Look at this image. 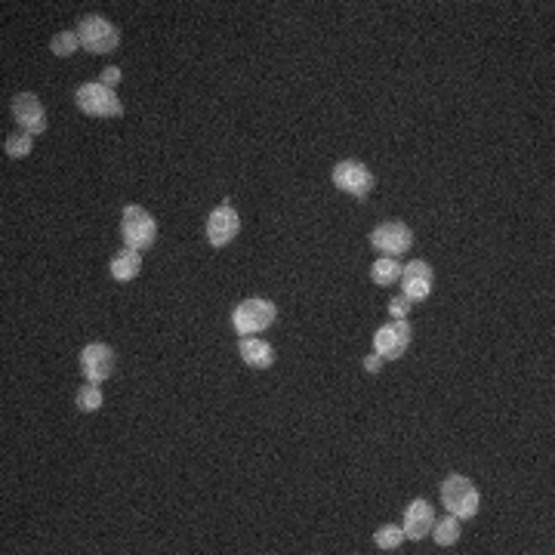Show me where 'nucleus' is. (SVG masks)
<instances>
[{"instance_id": "f257e3e1", "label": "nucleus", "mask_w": 555, "mask_h": 555, "mask_svg": "<svg viewBox=\"0 0 555 555\" xmlns=\"http://www.w3.org/2000/svg\"><path fill=\"white\" fill-rule=\"evenodd\" d=\"M120 234H124V244L142 254L155 244L158 238V223L151 219L148 210H142L139 204H127L124 216H120Z\"/></svg>"}, {"instance_id": "6ab92c4d", "label": "nucleus", "mask_w": 555, "mask_h": 555, "mask_svg": "<svg viewBox=\"0 0 555 555\" xmlns=\"http://www.w3.org/2000/svg\"><path fill=\"white\" fill-rule=\"evenodd\" d=\"M377 546L383 552H392V550H398L401 546V540H405V531L398 528V524H386V528H379L377 531Z\"/></svg>"}, {"instance_id": "9d476101", "label": "nucleus", "mask_w": 555, "mask_h": 555, "mask_svg": "<svg viewBox=\"0 0 555 555\" xmlns=\"http://www.w3.org/2000/svg\"><path fill=\"white\" fill-rule=\"evenodd\" d=\"M81 368L90 383H96V386L105 383V379L111 377V370H115V352L105 343H90L81 352Z\"/></svg>"}, {"instance_id": "1a4fd4ad", "label": "nucleus", "mask_w": 555, "mask_h": 555, "mask_svg": "<svg viewBox=\"0 0 555 555\" xmlns=\"http://www.w3.org/2000/svg\"><path fill=\"white\" fill-rule=\"evenodd\" d=\"M241 232V216L229 201H223V207H216L207 219V241L213 247H225L229 241L238 238Z\"/></svg>"}, {"instance_id": "a211bd4d", "label": "nucleus", "mask_w": 555, "mask_h": 555, "mask_svg": "<svg viewBox=\"0 0 555 555\" xmlns=\"http://www.w3.org/2000/svg\"><path fill=\"white\" fill-rule=\"evenodd\" d=\"M32 148H34L32 133H13V136H6V142H4V151L10 158H25V155H32Z\"/></svg>"}, {"instance_id": "aec40b11", "label": "nucleus", "mask_w": 555, "mask_h": 555, "mask_svg": "<svg viewBox=\"0 0 555 555\" xmlns=\"http://www.w3.org/2000/svg\"><path fill=\"white\" fill-rule=\"evenodd\" d=\"M78 407L83 410V414H93V410L102 407V392H99L96 383L83 386V389L78 392Z\"/></svg>"}, {"instance_id": "20e7f679", "label": "nucleus", "mask_w": 555, "mask_h": 555, "mask_svg": "<svg viewBox=\"0 0 555 555\" xmlns=\"http://www.w3.org/2000/svg\"><path fill=\"white\" fill-rule=\"evenodd\" d=\"M78 37H81V47L96 53V56H105V53L118 50V43H120L118 28L105 16H83L78 25Z\"/></svg>"}, {"instance_id": "6e6552de", "label": "nucleus", "mask_w": 555, "mask_h": 555, "mask_svg": "<svg viewBox=\"0 0 555 555\" xmlns=\"http://www.w3.org/2000/svg\"><path fill=\"white\" fill-rule=\"evenodd\" d=\"M410 346V324L405 318H395L392 324L379 327L374 337V349L379 359H401Z\"/></svg>"}, {"instance_id": "b1692460", "label": "nucleus", "mask_w": 555, "mask_h": 555, "mask_svg": "<svg viewBox=\"0 0 555 555\" xmlns=\"http://www.w3.org/2000/svg\"><path fill=\"white\" fill-rule=\"evenodd\" d=\"M364 370H368V374H379V370H383V359H379V355H368V359H364Z\"/></svg>"}, {"instance_id": "dca6fc26", "label": "nucleus", "mask_w": 555, "mask_h": 555, "mask_svg": "<svg viewBox=\"0 0 555 555\" xmlns=\"http://www.w3.org/2000/svg\"><path fill=\"white\" fill-rule=\"evenodd\" d=\"M370 278H374L379 287H389L395 281H401V263L395 260V256H383V260H377L370 265Z\"/></svg>"}, {"instance_id": "39448f33", "label": "nucleus", "mask_w": 555, "mask_h": 555, "mask_svg": "<svg viewBox=\"0 0 555 555\" xmlns=\"http://www.w3.org/2000/svg\"><path fill=\"white\" fill-rule=\"evenodd\" d=\"M78 105L83 115L90 118H118L124 115V105L115 90H109L105 83H83L78 90Z\"/></svg>"}, {"instance_id": "f3484780", "label": "nucleus", "mask_w": 555, "mask_h": 555, "mask_svg": "<svg viewBox=\"0 0 555 555\" xmlns=\"http://www.w3.org/2000/svg\"><path fill=\"white\" fill-rule=\"evenodd\" d=\"M432 531H435V543L438 546H454L460 540V519H457V515H447V519L432 524Z\"/></svg>"}, {"instance_id": "2eb2a0df", "label": "nucleus", "mask_w": 555, "mask_h": 555, "mask_svg": "<svg viewBox=\"0 0 555 555\" xmlns=\"http://www.w3.org/2000/svg\"><path fill=\"white\" fill-rule=\"evenodd\" d=\"M139 269H142V256L130 247L120 250L115 260H111V278L115 281H133L139 275Z\"/></svg>"}, {"instance_id": "ddd939ff", "label": "nucleus", "mask_w": 555, "mask_h": 555, "mask_svg": "<svg viewBox=\"0 0 555 555\" xmlns=\"http://www.w3.org/2000/svg\"><path fill=\"white\" fill-rule=\"evenodd\" d=\"M432 524H435V512H432V506L426 503V500H414L405 512V528L401 531H405V540H423L432 531Z\"/></svg>"}, {"instance_id": "4be33fe9", "label": "nucleus", "mask_w": 555, "mask_h": 555, "mask_svg": "<svg viewBox=\"0 0 555 555\" xmlns=\"http://www.w3.org/2000/svg\"><path fill=\"white\" fill-rule=\"evenodd\" d=\"M389 311H392V318H407L410 300H407V296H395V300L389 302Z\"/></svg>"}, {"instance_id": "f03ea898", "label": "nucleus", "mask_w": 555, "mask_h": 555, "mask_svg": "<svg viewBox=\"0 0 555 555\" xmlns=\"http://www.w3.org/2000/svg\"><path fill=\"white\" fill-rule=\"evenodd\" d=\"M441 503L457 519H473L478 506H482V497H478V488L466 475H447L445 484H441Z\"/></svg>"}, {"instance_id": "0eeeda50", "label": "nucleus", "mask_w": 555, "mask_h": 555, "mask_svg": "<svg viewBox=\"0 0 555 555\" xmlns=\"http://www.w3.org/2000/svg\"><path fill=\"white\" fill-rule=\"evenodd\" d=\"M370 244L386 256H398V254H407L410 244H414V232L405 223H379L370 232Z\"/></svg>"}, {"instance_id": "423d86ee", "label": "nucleus", "mask_w": 555, "mask_h": 555, "mask_svg": "<svg viewBox=\"0 0 555 555\" xmlns=\"http://www.w3.org/2000/svg\"><path fill=\"white\" fill-rule=\"evenodd\" d=\"M333 186L352 197H368L370 188H374V173L361 161H343L333 167Z\"/></svg>"}, {"instance_id": "9b49d317", "label": "nucleus", "mask_w": 555, "mask_h": 555, "mask_svg": "<svg viewBox=\"0 0 555 555\" xmlns=\"http://www.w3.org/2000/svg\"><path fill=\"white\" fill-rule=\"evenodd\" d=\"M13 118H16V124L22 130H28L32 136L47 130V111H43L41 99L34 93H19L13 99Z\"/></svg>"}, {"instance_id": "7ed1b4c3", "label": "nucleus", "mask_w": 555, "mask_h": 555, "mask_svg": "<svg viewBox=\"0 0 555 555\" xmlns=\"http://www.w3.org/2000/svg\"><path fill=\"white\" fill-rule=\"evenodd\" d=\"M275 315H278L275 302H269V300H244L238 309L232 311V327L241 333V337H256V333H263L265 327H272Z\"/></svg>"}, {"instance_id": "5701e85b", "label": "nucleus", "mask_w": 555, "mask_h": 555, "mask_svg": "<svg viewBox=\"0 0 555 555\" xmlns=\"http://www.w3.org/2000/svg\"><path fill=\"white\" fill-rule=\"evenodd\" d=\"M99 83H105L109 90H115L118 83H120V68H118V65H109V68L102 72V81H99Z\"/></svg>"}, {"instance_id": "4468645a", "label": "nucleus", "mask_w": 555, "mask_h": 555, "mask_svg": "<svg viewBox=\"0 0 555 555\" xmlns=\"http://www.w3.org/2000/svg\"><path fill=\"white\" fill-rule=\"evenodd\" d=\"M238 352H241V359H244L254 370H265V368H272V364H275V349H272L260 337H241Z\"/></svg>"}, {"instance_id": "412c9836", "label": "nucleus", "mask_w": 555, "mask_h": 555, "mask_svg": "<svg viewBox=\"0 0 555 555\" xmlns=\"http://www.w3.org/2000/svg\"><path fill=\"white\" fill-rule=\"evenodd\" d=\"M78 47H81L78 32H62V34L53 37V43H50V50L56 53V56H72V53L78 50Z\"/></svg>"}, {"instance_id": "f8f14e48", "label": "nucleus", "mask_w": 555, "mask_h": 555, "mask_svg": "<svg viewBox=\"0 0 555 555\" xmlns=\"http://www.w3.org/2000/svg\"><path fill=\"white\" fill-rule=\"evenodd\" d=\"M432 265L423 260H414L401 269V284H405L407 300H426L432 293Z\"/></svg>"}]
</instances>
